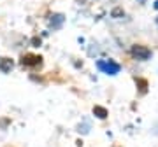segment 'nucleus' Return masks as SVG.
<instances>
[{
	"label": "nucleus",
	"instance_id": "nucleus-3",
	"mask_svg": "<svg viewBox=\"0 0 158 147\" xmlns=\"http://www.w3.org/2000/svg\"><path fill=\"white\" fill-rule=\"evenodd\" d=\"M23 65H40V56H34V54H27L21 60Z\"/></svg>",
	"mask_w": 158,
	"mask_h": 147
},
{
	"label": "nucleus",
	"instance_id": "nucleus-4",
	"mask_svg": "<svg viewBox=\"0 0 158 147\" xmlns=\"http://www.w3.org/2000/svg\"><path fill=\"white\" fill-rule=\"evenodd\" d=\"M93 114H95L98 119H106L107 117V110H106L104 107H100V105H95V107H93Z\"/></svg>",
	"mask_w": 158,
	"mask_h": 147
},
{
	"label": "nucleus",
	"instance_id": "nucleus-1",
	"mask_svg": "<svg viewBox=\"0 0 158 147\" xmlns=\"http://www.w3.org/2000/svg\"><path fill=\"white\" fill-rule=\"evenodd\" d=\"M97 68H98L102 74L116 75V74H119V70H121V65L113 62V60H98V62H97Z\"/></svg>",
	"mask_w": 158,
	"mask_h": 147
},
{
	"label": "nucleus",
	"instance_id": "nucleus-5",
	"mask_svg": "<svg viewBox=\"0 0 158 147\" xmlns=\"http://www.w3.org/2000/svg\"><path fill=\"white\" fill-rule=\"evenodd\" d=\"M62 23H63V16L62 14H55L53 19H51V26H53V28H60Z\"/></svg>",
	"mask_w": 158,
	"mask_h": 147
},
{
	"label": "nucleus",
	"instance_id": "nucleus-6",
	"mask_svg": "<svg viewBox=\"0 0 158 147\" xmlns=\"http://www.w3.org/2000/svg\"><path fill=\"white\" fill-rule=\"evenodd\" d=\"M4 60H6V62L0 63V70H2V72H9V70L12 68V62L11 60H7V58H4Z\"/></svg>",
	"mask_w": 158,
	"mask_h": 147
},
{
	"label": "nucleus",
	"instance_id": "nucleus-2",
	"mask_svg": "<svg viewBox=\"0 0 158 147\" xmlns=\"http://www.w3.org/2000/svg\"><path fill=\"white\" fill-rule=\"evenodd\" d=\"M130 56L134 60H139V62H146V60L151 58V49L142 44H135L130 47Z\"/></svg>",
	"mask_w": 158,
	"mask_h": 147
},
{
	"label": "nucleus",
	"instance_id": "nucleus-7",
	"mask_svg": "<svg viewBox=\"0 0 158 147\" xmlns=\"http://www.w3.org/2000/svg\"><path fill=\"white\" fill-rule=\"evenodd\" d=\"M139 2H141V4H144V2H146V0H139Z\"/></svg>",
	"mask_w": 158,
	"mask_h": 147
}]
</instances>
